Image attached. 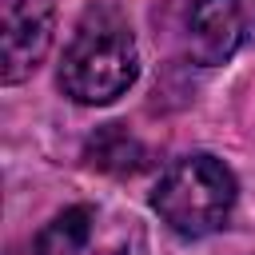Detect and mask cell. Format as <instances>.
Returning <instances> with one entry per match:
<instances>
[{"label":"cell","mask_w":255,"mask_h":255,"mask_svg":"<svg viewBox=\"0 0 255 255\" xmlns=\"http://www.w3.org/2000/svg\"><path fill=\"white\" fill-rule=\"evenodd\" d=\"M52 44V0H0V80L20 84Z\"/></svg>","instance_id":"3957f363"},{"label":"cell","mask_w":255,"mask_h":255,"mask_svg":"<svg viewBox=\"0 0 255 255\" xmlns=\"http://www.w3.org/2000/svg\"><path fill=\"white\" fill-rule=\"evenodd\" d=\"M139 76V48L131 36V24L108 8L96 4L80 16L72 28V40L60 60V88L76 104L100 108L120 100Z\"/></svg>","instance_id":"6da1fadb"},{"label":"cell","mask_w":255,"mask_h":255,"mask_svg":"<svg viewBox=\"0 0 255 255\" xmlns=\"http://www.w3.org/2000/svg\"><path fill=\"white\" fill-rule=\"evenodd\" d=\"M32 255H124V231L100 207L76 203L36 235Z\"/></svg>","instance_id":"5b68a950"},{"label":"cell","mask_w":255,"mask_h":255,"mask_svg":"<svg viewBox=\"0 0 255 255\" xmlns=\"http://www.w3.org/2000/svg\"><path fill=\"white\" fill-rule=\"evenodd\" d=\"M235 195H239V183L231 167L207 151H195V155L167 163V171L159 175L151 191V207L175 235L203 239L227 227L235 211Z\"/></svg>","instance_id":"7a4b0ae2"},{"label":"cell","mask_w":255,"mask_h":255,"mask_svg":"<svg viewBox=\"0 0 255 255\" xmlns=\"http://www.w3.org/2000/svg\"><path fill=\"white\" fill-rule=\"evenodd\" d=\"M247 40V0H191L187 56L203 68L227 64Z\"/></svg>","instance_id":"277c9868"}]
</instances>
